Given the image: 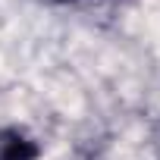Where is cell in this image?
I'll return each instance as SVG.
<instances>
[{
	"label": "cell",
	"instance_id": "6da1fadb",
	"mask_svg": "<svg viewBox=\"0 0 160 160\" xmlns=\"http://www.w3.org/2000/svg\"><path fill=\"white\" fill-rule=\"evenodd\" d=\"M38 148L19 129H0V160H35Z\"/></svg>",
	"mask_w": 160,
	"mask_h": 160
}]
</instances>
